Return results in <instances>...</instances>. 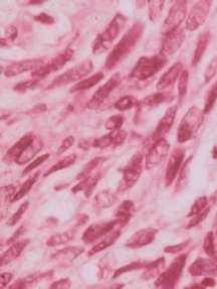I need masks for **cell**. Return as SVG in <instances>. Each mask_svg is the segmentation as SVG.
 Instances as JSON below:
<instances>
[{
  "instance_id": "6da1fadb",
  "label": "cell",
  "mask_w": 217,
  "mask_h": 289,
  "mask_svg": "<svg viewBox=\"0 0 217 289\" xmlns=\"http://www.w3.org/2000/svg\"><path fill=\"white\" fill-rule=\"evenodd\" d=\"M144 33V24L142 22L134 23L131 28L125 33L121 41L113 48L106 59V69H115L124 58H127L135 49Z\"/></svg>"
},
{
  "instance_id": "7a4b0ae2",
  "label": "cell",
  "mask_w": 217,
  "mask_h": 289,
  "mask_svg": "<svg viewBox=\"0 0 217 289\" xmlns=\"http://www.w3.org/2000/svg\"><path fill=\"white\" fill-rule=\"evenodd\" d=\"M127 23V17L122 13H117L110 21L106 29L101 33L93 46V54L101 55L108 51L112 44L118 39L120 34L124 30Z\"/></svg>"
},
{
  "instance_id": "3957f363",
  "label": "cell",
  "mask_w": 217,
  "mask_h": 289,
  "mask_svg": "<svg viewBox=\"0 0 217 289\" xmlns=\"http://www.w3.org/2000/svg\"><path fill=\"white\" fill-rule=\"evenodd\" d=\"M203 114V111L196 106L188 109L178 126L177 141L179 143H185L195 137L202 125Z\"/></svg>"
},
{
  "instance_id": "277c9868",
  "label": "cell",
  "mask_w": 217,
  "mask_h": 289,
  "mask_svg": "<svg viewBox=\"0 0 217 289\" xmlns=\"http://www.w3.org/2000/svg\"><path fill=\"white\" fill-rule=\"evenodd\" d=\"M167 61L168 58L161 53L150 57H142L136 62L130 77L138 81H147L163 69Z\"/></svg>"
},
{
  "instance_id": "5b68a950",
  "label": "cell",
  "mask_w": 217,
  "mask_h": 289,
  "mask_svg": "<svg viewBox=\"0 0 217 289\" xmlns=\"http://www.w3.org/2000/svg\"><path fill=\"white\" fill-rule=\"evenodd\" d=\"M188 254H181L177 256L155 280V286L159 288H174L178 283L184 266L187 261Z\"/></svg>"
},
{
  "instance_id": "8992f818",
  "label": "cell",
  "mask_w": 217,
  "mask_h": 289,
  "mask_svg": "<svg viewBox=\"0 0 217 289\" xmlns=\"http://www.w3.org/2000/svg\"><path fill=\"white\" fill-rule=\"evenodd\" d=\"M94 69L93 61L91 59H85L78 63L74 68L67 70L63 74L56 77L48 89H54L62 86H66L71 83H78L82 81L86 76H88Z\"/></svg>"
},
{
  "instance_id": "52a82bcc",
  "label": "cell",
  "mask_w": 217,
  "mask_h": 289,
  "mask_svg": "<svg viewBox=\"0 0 217 289\" xmlns=\"http://www.w3.org/2000/svg\"><path fill=\"white\" fill-rule=\"evenodd\" d=\"M144 155L140 152L134 154L127 166L122 170V182L120 187L118 188L119 191H124L131 188L135 183L139 180L141 174L143 173L144 168Z\"/></svg>"
},
{
  "instance_id": "ba28073f",
  "label": "cell",
  "mask_w": 217,
  "mask_h": 289,
  "mask_svg": "<svg viewBox=\"0 0 217 289\" xmlns=\"http://www.w3.org/2000/svg\"><path fill=\"white\" fill-rule=\"evenodd\" d=\"M74 54H75L74 50H71L69 48L65 49L64 51L59 53L56 57L52 58L49 62H46L40 69L33 71L31 73L32 79L40 81L42 79H45L46 77H48L52 73L59 71L60 69H62L65 66V63H67L73 58Z\"/></svg>"
},
{
  "instance_id": "9c48e42d",
  "label": "cell",
  "mask_w": 217,
  "mask_h": 289,
  "mask_svg": "<svg viewBox=\"0 0 217 289\" xmlns=\"http://www.w3.org/2000/svg\"><path fill=\"white\" fill-rule=\"evenodd\" d=\"M212 2L208 0L197 1L191 7L188 16L186 18L185 28L189 31L198 29L207 19Z\"/></svg>"
},
{
  "instance_id": "30bf717a",
  "label": "cell",
  "mask_w": 217,
  "mask_h": 289,
  "mask_svg": "<svg viewBox=\"0 0 217 289\" xmlns=\"http://www.w3.org/2000/svg\"><path fill=\"white\" fill-rule=\"evenodd\" d=\"M187 13V2L183 0L175 1L173 2L168 16L166 17L164 23H163V35H168L171 31L177 29L180 27V24L183 22V20L186 17Z\"/></svg>"
},
{
  "instance_id": "8fae6325",
  "label": "cell",
  "mask_w": 217,
  "mask_h": 289,
  "mask_svg": "<svg viewBox=\"0 0 217 289\" xmlns=\"http://www.w3.org/2000/svg\"><path fill=\"white\" fill-rule=\"evenodd\" d=\"M117 227H123L119 219H114L108 222H101L96 223L87 228V230L84 232V235L82 237L83 242L85 244H92L99 239L105 237L108 233L114 231Z\"/></svg>"
},
{
  "instance_id": "7c38bea8",
  "label": "cell",
  "mask_w": 217,
  "mask_h": 289,
  "mask_svg": "<svg viewBox=\"0 0 217 289\" xmlns=\"http://www.w3.org/2000/svg\"><path fill=\"white\" fill-rule=\"evenodd\" d=\"M170 149V143L162 138L152 144L145 156V167L147 170L158 168L167 157Z\"/></svg>"
},
{
  "instance_id": "4fadbf2b",
  "label": "cell",
  "mask_w": 217,
  "mask_h": 289,
  "mask_svg": "<svg viewBox=\"0 0 217 289\" xmlns=\"http://www.w3.org/2000/svg\"><path fill=\"white\" fill-rule=\"evenodd\" d=\"M185 151L183 148L178 147L175 148L167 163L166 172H165V185L170 186L176 180V177L181 170L182 164L184 162Z\"/></svg>"
},
{
  "instance_id": "5bb4252c",
  "label": "cell",
  "mask_w": 217,
  "mask_h": 289,
  "mask_svg": "<svg viewBox=\"0 0 217 289\" xmlns=\"http://www.w3.org/2000/svg\"><path fill=\"white\" fill-rule=\"evenodd\" d=\"M185 38H186L185 29L182 27H178L177 29L171 31L170 34L165 35L160 53L167 58L174 55L183 45Z\"/></svg>"
},
{
  "instance_id": "9a60e30c",
  "label": "cell",
  "mask_w": 217,
  "mask_h": 289,
  "mask_svg": "<svg viewBox=\"0 0 217 289\" xmlns=\"http://www.w3.org/2000/svg\"><path fill=\"white\" fill-rule=\"evenodd\" d=\"M120 83H121V77L119 74L112 76L103 86H101L94 93L92 99L90 100V102L88 104V107L89 108H96V107L100 106L111 95V93L120 85Z\"/></svg>"
},
{
  "instance_id": "2e32d148",
  "label": "cell",
  "mask_w": 217,
  "mask_h": 289,
  "mask_svg": "<svg viewBox=\"0 0 217 289\" xmlns=\"http://www.w3.org/2000/svg\"><path fill=\"white\" fill-rule=\"evenodd\" d=\"M46 62L43 58H29V59H23L16 61L12 65H9L4 70V75L7 78L19 76L23 73L29 72V71H35L40 69L42 66H44Z\"/></svg>"
},
{
  "instance_id": "e0dca14e",
  "label": "cell",
  "mask_w": 217,
  "mask_h": 289,
  "mask_svg": "<svg viewBox=\"0 0 217 289\" xmlns=\"http://www.w3.org/2000/svg\"><path fill=\"white\" fill-rule=\"evenodd\" d=\"M192 276H217V258H197L188 268Z\"/></svg>"
},
{
  "instance_id": "ac0fdd59",
  "label": "cell",
  "mask_w": 217,
  "mask_h": 289,
  "mask_svg": "<svg viewBox=\"0 0 217 289\" xmlns=\"http://www.w3.org/2000/svg\"><path fill=\"white\" fill-rule=\"evenodd\" d=\"M158 230L155 228H144L133 234L127 241L126 247L129 249H140L150 245L156 238Z\"/></svg>"
},
{
  "instance_id": "d6986e66",
  "label": "cell",
  "mask_w": 217,
  "mask_h": 289,
  "mask_svg": "<svg viewBox=\"0 0 217 289\" xmlns=\"http://www.w3.org/2000/svg\"><path fill=\"white\" fill-rule=\"evenodd\" d=\"M38 137L33 133H26L24 136H22L16 143L12 145V147L6 152V154L3 157V160L9 164H15L17 158L22 154V152L34 142V140Z\"/></svg>"
},
{
  "instance_id": "ffe728a7",
  "label": "cell",
  "mask_w": 217,
  "mask_h": 289,
  "mask_svg": "<svg viewBox=\"0 0 217 289\" xmlns=\"http://www.w3.org/2000/svg\"><path fill=\"white\" fill-rule=\"evenodd\" d=\"M127 139V132L124 130H115L111 131L108 134L97 138L93 142V147L104 149L108 147H117L124 144Z\"/></svg>"
},
{
  "instance_id": "44dd1931",
  "label": "cell",
  "mask_w": 217,
  "mask_h": 289,
  "mask_svg": "<svg viewBox=\"0 0 217 289\" xmlns=\"http://www.w3.org/2000/svg\"><path fill=\"white\" fill-rule=\"evenodd\" d=\"M177 110H178V106L177 105H173L171 107H169L165 114L163 115L161 120L159 121L153 135H152V140L153 142H156L160 139L164 138V136L170 131V129L172 128L173 124H174V120L177 114Z\"/></svg>"
},
{
  "instance_id": "7402d4cb",
  "label": "cell",
  "mask_w": 217,
  "mask_h": 289,
  "mask_svg": "<svg viewBox=\"0 0 217 289\" xmlns=\"http://www.w3.org/2000/svg\"><path fill=\"white\" fill-rule=\"evenodd\" d=\"M183 63L181 61L175 62L168 71H166L159 79L156 88L158 90H165L173 86L178 81L181 73L183 72Z\"/></svg>"
},
{
  "instance_id": "603a6c76",
  "label": "cell",
  "mask_w": 217,
  "mask_h": 289,
  "mask_svg": "<svg viewBox=\"0 0 217 289\" xmlns=\"http://www.w3.org/2000/svg\"><path fill=\"white\" fill-rule=\"evenodd\" d=\"M28 244H29L28 239L17 240L15 242H13L10 245V247L6 251L3 252L2 256H1V262H0L1 267H4L5 265L11 263L16 258H18L20 256V254L23 252V250L27 247Z\"/></svg>"
},
{
  "instance_id": "cb8c5ba5",
  "label": "cell",
  "mask_w": 217,
  "mask_h": 289,
  "mask_svg": "<svg viewBox=\"0 0 217 289\" xmlns=\"http://www.w3.org/2000/svg\"><path fill=\"white\" fill-rule=\"evenodd\" d=\"M101 178H102L101 173L91 174V175L81 179V182L73 188V192L77 194V192L83 191L86 197H90L92 191L95 189L96 185L98 184V182L100 181Z\"/></svg>"
},
{
  "instance_id": "d4e9b609",
  "label": "cell",
  "mask_w": 217,
  "mask_h": 289,
  "mask_svg": "<svg viewBox=\"0 0 217 289\" xmlns=\"http://www.w3.org/2000/svg\"><path fill=\"white\" fill-rule=\"evenodd\" d=\"M120 236H121V230L120 229H115L114 231L108 233V235L103 237V239L99 243H97L95 246H93V248L89 251L88 256H93L95 254H98V253L108 249V247H111L112 245H114L116 243V241L119 239Z\"/></svg>"
},
{
  "instance_id": "484cf974",
  "label": "cell",
  "mask_w": 217,
  "mask_h": 289,
  "mask_svg": "<svg viewBox=\"0 0 217 289\" xmlns=\"http://www.w3.org/2000/svg\"><path fill=\"white\" fill-rule=\"evenodd\" d=\"M134 213H135V205H134V203L132 201H130V200H126L117 208L115 216H116L117 219L120 220L122 226L124 227L131 220V218L134 215Z\"/></svg>"
},
{
  "instance_id": "4316f807",
  "label": "cell",
  "mask_w": 217,
  "mask_h": 289,
  "mask_svg": "<svg viewBox=\"0 0 217 289\" xmlns=\"http://www.w3.org/2000/svg\"><path fill=\"white\" fill-rule=\"evenodd\" d=\"M83 247H68L64 249H60L52 255V260L58 262H69L75 260L79 255L84 252Z\"/></svg>"
},
{
  "instance_id": "83f0119b",
  "label": "cell",
  "mask_w": 217,
  "mask_h": 289,
  "mask_svg": "<svg viewBox=\"0 0 217 289\" xmlns=\"http://www.w3.org/2000/svg\"><path fill=\"white\" fill-rule=\"evenodd\" d=\"M103 79H104V74L99 72V73L94 74V75H92L89 78L83 79L82 81H80L77 84H75L71 87V89L69 90V92L70 93H77V92H82V91L89 90V89L95 87L96 85H98Z\"/></svg>"
},
{
  "instance_id": "f1b7e54d",
  "label": "cell",
  "mask_w": 217,
  "mask_h": 289,
  "mask_svg": "<svg viewBox=\"0 0 217 289\" xmlns=\"http://www.w3.org/2000/svg\"><path fill=\"white\" fill-rule=\"evenodd\" d=\"M210 42V33L209 31H204L198 39L196 47H195V51L193 54V58H192V66L196 67L199 61L201 60V58L203 57L204 53L206 52L207 46Z\"/></svg>"
},
{
  "instance_id": "f546056e",
  "label": "cell",
  "mask_w": 217,
  "mask_h": 289,
  "mask_svg": "<svg viewBox=\"0 0 217 289\" xmlns=\"http://www.w3.org/2000/svg\"><path fill=\"white\" fill-rule=\"evenodd\" d=\"M118 200V196L111 190H103L95 198V207L97 209H107L112 207Z\"/></svg>"
},
{
  "instance_id": "4dcf8cb0",
  "label": "cell",
  "mask_w": 217,
  "mask_h": 289,
  "mask_svg": "<svg viewBox=\"0 0 217 289\" xmlns=\"http://www.w3.org/2000/svg\"><path fill=\"white\" fill-rule=\"evenodd\" d=\"M169 100H170V95L168 93L158 92L145 97L142 101L139 102V105L144 107H156Z\"/></svg>"
},
{
  "instance_id": "1f68e13d",
  "label": "cell",
  "mask_w": 217,
  "mask_h": 289,
  "mask_svg": "<svg viewBox=\"0 0 217 289\" xmlns=\"http://www.w3.org/2000/svg\"><path fill=\"white\" fill-rule=\"evenodd\" d=\"M53 272H46V273H39V274H31L25 278L22 279H18L14 284L8 286L9 288H26L34 283H38L40 280L45 279L47 277H49Z\"/></svg>"
},
{
  "instance_id": "d6a6232c",
  "label": "cell",
  "mask_w": 217,
  "mask_h": 289,
  "mask_svg": "<svg viewBox=\"0 0 217 289\" xmlns=\"http://www.w3.org/2000/svg\"><path fill=\"white\" fill-rule=\"evenodd\" d=\"M76 231L75 230H69V231L63 232V233H59V234H55L53 235L48 241H47V245L49 247H55V246H59V245H63L68 243L69 241H71L75 236H76Z\"/></svg>"
},
{
  "instance_id": "836d02e7",
  "label": "cell",
  "mask_w": 217,
  "mask_h": 289,
  "mask_svg": "<svg viewBox=\"0 0 217 289\" xmlns=\"http://www.w3.org/2000/svg\"><path fill=\"white\" fill-rule=\"evenodd\" d=\"M39 176H40V173H37V174H33L32 176L28 177V178L22 183V185L20 186V188L16 191V194H15V196H14V198H13L12 203L17 202V201L21 200L23 197H25V196L30 191V189L32 188V186L34 185V183L37 182V180L39 179Z\"/></svg>"
},
{
  "instance_id": "e575fe53",
  "label": "cell",
  "mask_w": 217,
  "mask_h": 289,
  "mask_svg": "<svg viewBox=\"0 0 217 289\" xmlns=\"http://www.w3.org/2000/svg\"><path fill=\"white\" fill-rule=\"evenodd\" d=\"M139 105V101L134 97V96H131V95H126V96H123L121 98H119L115 104H114V107L119 110V111H127L129 109H132L133 107Z\"/></svg>"
},
{
  "instance_id": "d590c367",
  "label": "cell",
  "mask_w": 217,
  "mask_h": 289,
  "mask_svg": "<svg viewBox=\"0 0 217 289\" xmlns=\"http://www.w3.org/2000/svg\"><path fill=\"white\" fill-rule=\"evenodd\" d=\"M105 160H106V158H105V157H101V156L92 159L91 162H89V163L84 167L83 171H82L80 174H78L77 179H83V178H85V177H87V176L94 174L95 170H97L98 168H100L101 165H102Z\"/></svg>"
},
{
  "instance_id": "8d00e7d4",
  "label": "cell",
  "mask_w": 217,
  "mask_h": 289,
  "mask_svg": "<svg viewBox=\"0 0 217 289\" xmlns=\"http://www.w3.org/2000/svg\"><path fill=\"white\" fill-rule=\"evenodd\" d=\"M76 159H77V155L76 154H70L68 156H65L64 158L60 159L59 162H57L55 165H54L46 174H45V176H48V175H51V174H54L56 172H59L61 170H64V169H67L69 168L70 166H73L75 163H76Z\"/></svg>"
},
{
  "instance_id": "74e56055",
  "label": "cell",
  "mask_w": 217,
  "mask_h": 289,
  "mask_svg": "<svg viewBox=\"0 0 217 289\" xmlns=\"http://www.w3.org/2000/svg\"><path fill=\"white\" fill-rule=\"evenodd\" d=\"M217 101V81L214 82L208 92L206 93L205 96V102H204V108H203V113L207 114L209 113L212 108L214 107Z\"/></svg>"
},
{
  "instance_id": "f35d334b",
  "label": "cell",
  "mask_w": 217,
  "mask_h": 289,
  "mask_svg": "<svg viewBox=\"0 0 217 289\" xmlns=\"http://www.w3.org/2000/svg\"><path fill=\"white\" fill-rule=\"evenodd\" d=\"M203 250L208 257L217 258L216 251H215V244H214V233L208 232L203 241Z\"/></svg>"
},
{
  "instance_id": "ab89813d",
  "label": "cell",
  "mask_w": 217,
  "mask_h": 289,
  "mask_svg": "<svg viewBox=\"0 0 217 289\" xmlns=\"http://www.w3.org/2000/svg\"><path fill=\"white\" fill-rule=\"evenodd\" d=\"M188 82H189V73L187 70H183L178 79V97L180 102L184 99V97L187 94Z\"/></svg>"
},
{
  "instance_id": "60d3db41",
  "label": "cell",
  "mask_w": 217,
  "mask_h": 289,
  "mask_svg": "<svg viewBox=\"0 0 217 289\" xmlns=\"http://www.w3.org/2000/svg\"><path fill=\"white\" fill-rule=\"evenodd\" d=\"M209 205L208 203V199L207 197L205 196H202V197H199L192 205L191 209H190V212L189 214L187 215L188 218H192V217H195L196 215H198L199 213H201L207 206Z\"/></svg>"
},
{
  "instance_id": "b9f144b4",
  "label": "cell",
  "mask_w": 217,
  "mask_h": 289,
  "mask_svg": "<svg viewBox=\"0 0 217 289\" xmlns=\"http://www.w3.org/2000/svg\"><path fill=\"white\" fill-rule=\"evenodd\" d=\"M165 2L164 1H149L148 2V8H149V18L151 21H157L162 14L163 6Z\"/></svg>"
},
{
  "instance_id": "7bdbcfd3",
  "label": "cell",
  "mask_w": 217,
  "mask_h": 289,
  "mask_svg": "<svg viewBox=\"0 0 217 289\" xmlns=\"http://www.w3.org/2000/svg\"><path fill=\"white\" fill-rule=\"evenodd\" d=\"M147 265V263H144V262H133V263H130L128 265H125V266H122L121 268L117 269L116 272L114 273L113 275V278H118L119 276L123 275L124 273H127V272H131V271H134V270H139V269H143L145 268Z\"/></svg>"
},
{
  "instance_id": "ee69618b",
  "label": "cell",
  "mask_w": 217,
  "mask_h": 289,
  "mask_svg": "<svg viewBox=\"0 0 217 289\" xmlns=\"http://www.w3.org/2000/svg\"><path fill=\"white\" fill-rule=\"evenodd\" d=\"M164 258H160L154 262H151V263H147L145 269H146V272L144 273V277L145 278H151L154 274L156 273H159L160 269H162L164 267Z\"/></svg>"
},
{
  "instance_id": "f6af8a7d",
  "label": "cell",
  "mask_w": 217,
  "mask_h": 289,
  "mask_svg": "<svg viewBox=\"0 0 217 289\" xmlns=\"http://www.w3.org/2000/svg\"><path fill=\"white\" fill-rule=\"evenodd\" d=\"M191 159H192V156H190L188 159H186L185 164L183 165V167L181 168L179 174H178V176H177V181H176V186H175V190H180L184 185H185V178L186 176L188 175V167L191 163Z\"/></svg>"
},
{
  "instance_id": "bcb514c9",
  "label": "cell",
  "mask_w": 217,
  "mask_h": 289,
  "mask_svg": "<svg viewBox=\"0 0 217 289\" xmlns=\"http://www.w3.org/2000/svg\"><path fill=\"white\" fill-rule=\"evenodd\" d=\"M125 118L124 116L121 114H117V115L111 116L108 120L106 121L105 127L108 131H115V130H119L122 128L123 124H124Z\"/></svg>"
},
{
  "instance_id": "7dc6e473",
  "label": "cell",
  "mask_w": 217,
  "mask_h": 289,
  "mask_svg": "<svg viewBox=\"0 0 217 289\" xmlns=\"http://www.w3.org/2000/svg\"><path fill=\"white\" fill-rule=\"evenodd\" d=\"M17 28L13 25H10L6 28V30L3 33L2 35V39H1V47H5L8 46L10 43L14 42L15 39L17 38Z\"/></svg>"
},
{
  "instance_id": "c3c4849f",
  "label": "cell",
  "mask_w": 217,
  "mask_h": 289,
  "mask_svg": "<svg viewBox=\"0 0 217 289\" xmlns=\"http://www.w3.org/2000/svg\"><path fill=\"white\" fill-rule=\"evenodd\" d=\"M210 210H211V206L208 205L201 213H199V214L196 215L195 217L190 218V221H189V223L187 224V229L194 228V227H196L197 225H199L202 221H204L205 218L207 217V215L210 213Z\"/></svg>"
},
{
  "instance_id": "681fc988",
  "label": "cell",
  "mask_w": 217,
  "mask_h": 289,
  "mask_svg": "<svg viewBox=\"0 0 217 289\" xmlns=\"http://www.w3.org/2000/svg\"><path fill=\"white\" fill-rule=\"evenodd\" d=\"M50 158V154L49 153H46V154H43L41 156H39L38 158L33 159L31 163H29V165L24 169V171L22 172V175H27L28 174H30L32 171H34L37 168H39L40 166H42L44 163H46L48 159Z\"/></svg>"
},
{
  "instance_id": "f907efd6",
  "label": "cell",
  "mask_w": 217,
  "mask_h": 289,
  "mask_svg": "<svg viewBox=\"0 0 217 289\" xmlns=\"http://www.w3.org/2000/svg\"><path fill=\"white\" fill-rule=\"evenodd\" d=\"M28 206H29V203H28V202H25V203H23V204L20 205V207L18 208V210H17V211L13 214V216L9 219V221H8V226H9V227L15 226V225L21 220V218H22V216L25 214V212H26Z\"/></svg>"
},
{
  "instance_id": "816d5d0a",
  "label": "cell",
  "mask_w": 217,
  "mask_h": 289,
  "mask_svg": "<svg viewBox=\"0 0 217 289\" xmlns=\"http://www.w3.org/2000/svg\"><path fill=\"white\" fill-rule=\"evenodd\" d=\"M39 81L35 80V79H32V80H26L24 82H20L18 83L17 85L14 86V91H17V92H26L28 90H31V89H34L38 85Z\"/></svg>"
},
{
  "instance_id": "f5cc1de1",
  "label": "cell",
  "mask_w": 217,
  "mask_h": 289,
  "mask_svg": "<svg viewBox=\"0 0 217 289\" xmlns=\"http://www.w3.org/2000/svg\"><path fill=\"white\" fill-rule=\"evenodd\" d=\"M217 72V57L216 58H213L209 66L206 68L205 70V73H204V80H205V83H208L209 81L212 80V78L215 76Z\"/></svg>"
},
{
  "instance_id": "db71d44e",
  "label": "cell",
  "mask_w": 217,
  "mask_h": 289,
  "mask_svg": "<svg viewBox=\"0 0 217 289\" xmlns=\"http://www.w3.org/2000/svg\"><path fill=\"white\" fill-rule=\"evenodd\" d=\"M15 194H16V189H15V186L12 184L2 187V196H3L4 202L12 203Z\"/></svg>"
},
{
  "instance_id": "11a10c76",
  "label": "cell",
  "mask_w": 217,
  "mask_h": 289,
  "mask_svg": "<svg viewBox=\"0 0 217 289\" xmlns=\"http://www.w3.org/2000/svg\"><path fill=\"white\" fill-rule=\"evenodd\" d=\"M74 143H75V137L67 136L59 145V148L57 149V155H60L65 151H67L74 145Z\"/></svg>"
},
{
  "instance_id": "9f6ffc18",
  "label": "cell",
  "mask_w": 217,
  "mask_h": 289,
  "mask_svg": "<svg viewBox=\"0 0 217 289\" xmlns=\"http://www.w3.org/2000/svg\"><path fill=\"white\" fill-rule=\"evenodd\" d=\"M187 242H183V243H180V244H177V245H172V246H168L164 249V252L165 253H169V254H177V253H180L182 252L186 247H187Z\"/></svg>"
},
{
  "instance_id": "6f0895ef",
  "label": "cell",
  "mask_w": 217,
  "mask_h": 289,
  "mask_svg": "<svg viewBox=\"0 0 217 289\" xmlns=\"http://www.w3.org/2000/svg\"><path fill=\"white\" fill-rule=\"evenodd\" d=\"M34 20L43 23V24H53L54 22V18L47 13H41L34 16Z\"/></svg>"
},
{
  "instance_id": "680465c9",
  "label": "cell",
  "mask_w": 217,
  "mask_h": 289,
  "mask_svg": "<svg viewBox=\"0 0 217 289\" xmlns=\"http://www.w3.org/2000/svg\"><path fill=\"white\" fill-rule=\"evenodd\" d=\"M70 286H71L70 280L67 278H63L56 282H54L51 285V288H70Z\"/></svg>"
},
{
  "instance_id": "91938a15",
  "label": "cell",
  "mask_w": 217,
  "mask_h": 289,
  "mask_svg": "<svg viewBox=\"0 0 217 289\" xmlns=\"http://www.w3.org/2000/svg\"><path fill=\"white\" fill-rule=\"evenodd\" d=\"M12 279V274L10 272H3L0 275V284L1 287H5Z\"/></svg>"
},
{
  "instance_id": "94428289",
  "label": "cell",
  "mask_w": 217,
  "mask_h": 289,
  "mask_svg": "<svg viewBox=\"0 0 217 289\" xmlns=\"http://www.w3.org/2000/svg\"><path fill=\"white\" fill-rule=\"evenodd\" d=\"M200 283H201V285L203 286V288H205V287H213V286H215V284H216L214 278H212L211 276L205 277Z\"/></svg>"
},
{
  "instance_id": "6125c7cd",
  "label": "cell",
  "mask_w": 217,
  "mask_h": 289,
  "mask_svg": "<svg viewBox=\"0 0 217 289\" xmlns=\"http://www.w3.org/2000/svg\"><path fill=\"white\" fill-rule=\"evenodd\" d=\"M23 230H24V226L19 227V228L17 229V231L14 233V235H13L9 240H7V244H12L13 242L17 241V240H18V238H19V236H21V235H22V232H23Z\"/></svg>"
},
{
  "instance_id": "be15d7a7",
  "label": "cell",
  "mask_w": 217,
  "mask_h": 289,
  "mask_svg": "<svg viewBox=\"0 0 217 289\" xmlns=\"http://www.w3.org/2000/svg\"><path fill=\"white\" fill-rule=\"evenodd\" d=\"M212 156H213L214 158H217V147L213 148V150H212Z\"/></svg>"
},
{
  "instance_id": "e7e4bbea",
  "label": "cell",
  "mask_w": 217,
  "mask_h": 289,
  "mask_svg": "<svg viewBox=\"0 0 217 289\" xmlns=\"http://www.w3.org/2000/svg\"><path fill=\"white\" fill-rule=\"evenodd\" d=\"M214 244H215V251H216V256H217V229L215 234H214Z\"/></svg>"
}]
</instances>
